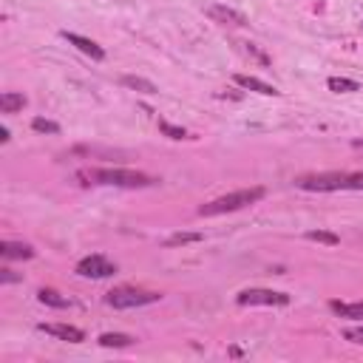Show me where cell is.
Returning a JSON list of instances; mask_svg holds the SVG:
<instances>
[{
    "label": "cell",
    "instance_id": "7a4b0ae2",
    "mask_svg": "<svg viewBox=\"0 0 363 363\" xmlns=\"http://www.w3.org/2000/svg\"><path fill=\"white\" fill-rule=\"evenodd\" d=\"M77 179H82V184H105V187H153L159 179L139 173V170H125V167H91V170H79Z\"/></svg>",
    "mask_w": 363,
    "mask_h": 363
},
{
    "label": "cell",
    "instance_id": "277c9868",
    "mask_svg": "<svg viewBox=\"0 0 363 363\" xmlns=\"http://www.w3.org/2000/svg\"><path fill=\"white\" fill-rule=\"evenodd\" d=\"M162 298V292H153V289H139V286H113L108 295H105V303L113 306V309H133V306H147V303H156Z\"/></svg>",
    "mask_w": 363,
    "mask_h": 363
},
{
    "label": "cell",
    "instance_id": "d4e9b609",
    "mask_svg": "<svg viewBox=\"0 0 363 363\" xmlns=\"http://www.w3.org/2000/svg\"><path fill=\"white\" fill-rule=\"evenodd\" d=\"M9 139H11V136H9V128H0V142H3V145H6V142H9Z\"/></svg>",
    "mask_w": 363,
    "mask_h": 363
},
{
    "label": "cell",
    "instance_id": "603a6c76",
    "mask_svg": "<svg viewBox=\"0 0 363 363\" xmlns=\"http://www.w3.org/2000/svg\"><path fill=\"white\" fill-rule=\"evenodd\" d=\"M343 337L349 343H360L363 346V326H352V329H343Z\"/></svg>",
    "mask_w": 363,
    "mask_h": 363
},
{
    "label": "cell",
    "instance_id": "9c48e42d",
    "mask_svg": "<svg viewBox=\"0 0 363 363\" xmlns=\"http://www.w3.org/2000/svg\"><path fill=\"white\" fill-rule=\"evenodd\" d=\"M62 40H68L77 51H82L85 57H91V60H105V51H102V45L99 43H94V40H88V37H82V34H74V31H62Z\"/></svg>",
    "mask_w": 363,
    "mask_h": 363
},
{
    "label": "cell",
    "instance_id": "2e32d148",
    "mask_svg": "<svg viewBox=\"0 0 363 363\" xmlns=\"http://www.w3.org/2000/svg\"><path fill=\"white\" fill-rule=\"evenodd\" d=\"M326 85H329V91H335V94H352V91H360V82H357V79H349V77H329Z\"/></svg>",
    "mask_w": 363,
    "mask_h": 363
},
{
    "label": "cell",
    "instance_id": "8992f818",
    "mask_svg": "<svg viewBox=\"0 0 363 363\" xmlns=\"http://www.w3.org/2000/svg\"><path fill=\"white\" fill-rule=\"evenodd\" d=\"M77 275L79 278H111V275H116V264L108 261L105 255L94 252V255H85L77 264Z\"/></svg>",
    "mask_w": 363,
    "mask_h": 363
},
{
    "label": "cell",
    "instance_id": "8fae6325",
    "mask_svg": "<svg viewBox=\"0 0 363 363\" xmlns=\"http://www.w3.org/2000/svg\"><path fill=\"white\" fill-rule=\"evenodd\" d=\"M0 255L6 261H28V258H34V247L23 244V241H3L0 244Z\"/></svg>",
    "mask_w": 363,
    "mask_h": 363
},
{
    "label": "cell",
    "instance_id": "44dd1931",
    "mask_svg": "<svg viewBox=\"0 0 363 363\" xmlns=\"http://www.w3.org/2000/svg\"><path fill=\"white\" fill-rule=\"evenodd\" d=\"M31 128H34L37 133H60V125H57V122H51V119H43V116L31 119Z\"/></svg>",
    "mask_w": 363,
    "mask_h": 363
},
{
    "label": "cell",
    "instance_id": "484cf974",
    "mask_svg": "<svg viewBox=\"0 0 363 363\" xmlns=\"http://www.w3.org/2000/svg\"><path fill=\"white\" fill-rule=\"evenodd\" d=\"M352 147L354 150H363V139H352Z\"/></svg>",
    "mask_w": 363,
    "mask_h": 363
},
{
    "label": "cell",
    "instance_id": "cb8c5ba5",
    "mask_svg": "<svg viewBox=\"0 0 363 363\" xmlns=\"http://www.w3.org/2000/svg\"><path fill=\"white\" fill-rule=\"evenodd\" d=\"M0 281H3V284H14V281H23V275H17L14 269L3 267V269H0Z\"/></svg>",
    "mask_w": 363,
    "mask_h": 363
},
{
    "label": "cell",
    "instance_id": "52a82bcc",
    "mask_svg": "<svg viewBox=\"0 0 363 363\" xmlns=\"http://www.w3.org/2000/svg\"><path fill=\"white\" fill-rule=\"evenodd\" d=\"M207 17L213 20V23H218V26H235V28H241V26H247V17L241 14V11H235V9H230V6H207Z\"/></svg>",
    "mask_w": 363,
    "mask_h": 363
},
{
    "label": "cell",
    "instance_id": "ba28073f",
    "mask_svg": "<svg viewBox=\"0 0 363 363\" xmlns=\"http://www.w3.org/2000/svg\"><path fill=\"white\" fill-rule=\"evenodd\" d=\"M37 329L45 332V335H51V337L68 340V343H82L85 340V332L79 326H71V323H40Z\"/></svg>",
    "mask_w": 363,
    "mask_h": 363
},
{
    "label": "cell",
    "instance_id": "7402d4cb",
    "mask_svg": "<svg viewBox=\"0 0 363 363\" xmlns=\"http://www.w3.org/2000/svg\"><path fill=\"white\" fill-rule=\"evenodd\" d=\"M241 51H244L247 57H252L255 62H261V65H269V57H267L264 51H258V45H252V43H241Z\"/></svg>",
    "mask_w": 363,
    "mask_h": 363
},
{
    "label": "cell",
    "instance_id": "30bf717a",
    "mask_svg": "<svg viewBox=\"0 0 363 363\" xmlns=\"http://www.w3.org/2000/svg\"><path fill=\"white\" fill-rule=\"evenodd\" d=\"M235 85H241V88H247V91H255V94H261V96H278V94H281L275 85H269V82H264V79H258V77H250V74H235Z\"/></svg>",
    "mask_w": 363,
    "mask_h": 363
},
{
    "label": "cell",
    "instance_id": "ac0fdd59",
    "mask_svg": "<svg viewBox=\"0 0 363 363\" xmlns=\"http://www.w3.org/2000/svg\"><path fill=\"white\" fill-rule=\"evenodd\" d=\"M204 235L201 233H173L167 241H164V247H182V244H196V241H201Z\"/></svg>",
    "mask_w": 363,
    "mask_h": 363
},
{
    "label": "cell",
    "instance_id": "7c38bea8",
    "mask_svg": "<svg viewBox=\"0 0 363 363\" xmlns=\"http://www.w3.org/2000/svg\"><path fill=\"white\" fill-rule=\"evenodd\" d=\"M329 309L337 318H349V320H363V301L346 303V301H329Z\"/></svg>",
    "mask_w": 363,
    "mask_h": 363
},
{
    "label": "cell",
    "instance_id": "6da1fadb",
    "mask_svg": "<svg viewBox=\"0 0 363 363\" xmlns=\"http://www.w3.org/2000/svg\"><path fill=\"white\" fill-rule=\"evenodd\" d=\"M298 190L309 193H335V190H363V170H329V173H306L295 179Z\"/></svg>",
    "mask_w": 363,
    "mask_h": 363
},
{
    "label": "cell",
    "instance_id": "d6986e66",
    "mask_svg": "<svg viewBox=\"0 0 363 363\" xmlns=\"http://www.w3.org/2000/svg\"><path fill=\"white\" fill-rule=\"evenodd\" d=\"M159 130H162L164 136H170V139H187V130L179 128V125H170L167 119H159Z\"/></svg>",
    "mask_w": 363,
    "mask_h": 363
},
{
    "label": "cell",
    "instance_id": "ffe728a7",
    "mask_svg": "<svg viewBox=\"0 0 363 363\" xmlns=\"http://www.w3.org/2000/svg\"><path fill=\"white\" fill-rule=\"evenodd\" d=\"M306 238H309V241H318V244H332V247L340 241L335 233H326V230H309Z\"/></svg>",
    "mask_w": 363,
    "mask_h": 363
},
{
    "label": "cell",
    "instance_id": "3957f363",
    "mask_svg": "<svg viewBox=\"0 0 363 363\" xmlns=\"http://www.w3.org/2000/svg\"><path fill=\"white\" fill-rule=\"evenodd\" d=\"M267 196L264 187H244V190H235V193H227V196H218L213 201H204L199 207V216L210 218V216H224V213H233V210H241V207H250L255 201H261Z\"/></svg>",
    "mask_w": 363,
    "mask_h": 363
},
{
    "label": "cell",
    "instance_id": "9a60e30c",
    "mask_svg": "<svg viewBox=\"0 0 363 363\" xmlns=\"http://www.w3.org/2000/svg\"><path fill=\"white\" fill-rule=\"evenodd\" d=\"M37 301L45 303V306H54V309H68L71 306V301L65 295H60L57 289H40L37 292Z\"/></svg>",
    "mask_w": 363,
    "mask_h": 363
},
{
    "label": "cell",
    "instance_id": "5b68a950",
    "mask_svg": "<svg viewBox=\"0 0 363 363\" xmlns=\"http://www.w3.org/2000/svg\"><path fill=\"white\" fill-rule=\"evenodd\" d=\"M235 303L238 306H286L289 303V295L286 292H275V289L252 286V289H241L235 295Z\"/></svg>",
    "mask_w": 363,
    "mask_h": 363
},
{
    "label": "cell",
    "instance_id": "4fadbf2b",
    "mask_svg": "<svg viewBox=\"0 0 363 363\" xmlns=\"http://www.w3.org/2000/svg\"><path fill=\"white\" fill-rule=\"evenodd\" d=\"M133 340H136V337H130V335H125V332H102V335L96 337V343L105 346V349H128Z\"/></svg>",
    "mask_w": 363,
    "mask_h": 363
},
{
    "label": "cell",
    "instance_id": "e0dca14e",
    "mask_svg": "<svg viewBox=\"0 0 363 363\" xmlns=\"http://www.w3.org/2000/svg\"><path fill=\"white\" fill-rule=\"evenodd\" d=\"M122 85H128L133 91H142V94H156L159 91L150 79H142V77H122Z\"/></svg>",
    "mask_w": 363,
    "mask_h": 363
},
{
    "label": "cell",
    "instance_id": "5bb4252c",
    "mask_svg": "<svg viewBox=\"0 0 363 363\" xmlns=\"http://www.w3.org/2000/svg\"><path fill=\"white\" fill-rule=\"evenodd\" d=\"M26 108V96L23 94H14V91H3L0 94V111L3 113H14V111H23Z\"/></svg>",
    "mask_w": 363,
    "mask_h": 363
}]
</instances>
